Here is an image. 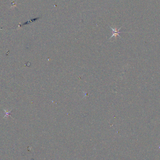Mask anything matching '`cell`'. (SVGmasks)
<instances>
[{"label": "cell", "instance_id": "cell-1", "mask_svg": "<svg viewBox=\"0 0 160 160\" xmlns=\"http://www.w3.org/2000/svg\"><path fill=\"white\" fill-rule=\"evenodd\" d=\"M111 28L112 29V36L110 38V39L113 37H117V36H119V37H120L119 34L120 33H121V32L119 31V30H120L121 28H120L119 29H113V28H112L111 27Z\"/></svg>", "mask_w": 160, "mask_h": 160}, {"label": "cell", "instance_id": "cell-2", "mask_svg": "<svg viewBox=\"0 0 160 160\" xmlns=\"http://www.w3.org/2000/svg\"><path fill=\"white\" fill-rule=\"evenodd\" d=\"M40 18V17H37L35 18L32 19L30 21H27V22L25 23L24 24H23V25H27V24H29L31 23H32V22H34V21H36L37 20V19H39Z\"/></svg>", "mask_w": 160, "mask_h": 160}]
</instances>
